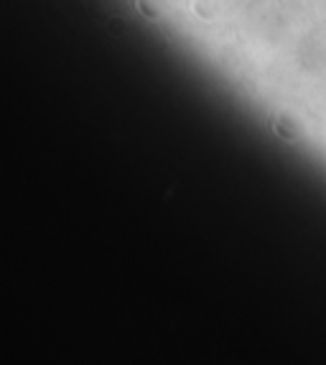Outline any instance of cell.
I'll use <instances>...</instances> for the list:
<instances>
[{
	"instance_id": "obj_1",
	"label": "cell",
	"mask_w": 326,
	"mask_h": 365,
	"mask_svg": "<svg viewBox=\"0 0 326 365\" xmlns=\"http://www.w3.org/2000/svg\"><path fill=\"white\" fill-rule=\"evenodd\" d=\"M135 6H138V11L143 13L145 19H151V21L161 19V11H158L156 0H135Z\"/></svg>"
}]
</instances>
